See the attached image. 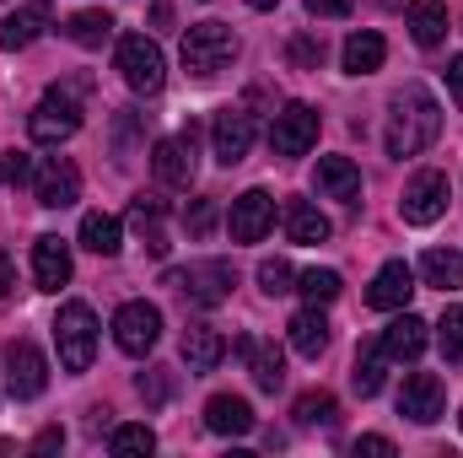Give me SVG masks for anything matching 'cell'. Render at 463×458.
I'll return each mask as SVG.
<instances>
[{
	"label": "cell",
	"mask_w": 463,
	"mask_h": 458,
	"mask_svg": "<svg viewBox=\"0 0 463 458\" xmlns=\"http://www.w3.org/2000/svg\"><path fill=\"white\" fill-rule=\"evenodd\" d=\"M178 54H184V71L194 81H216L232 60H237V33H232L227 22H194L184 33V49Z\"/></svg>",
	"instance_id": "cell-2"
},
{
	"label": "cell",
	"mask_w": 463,
	"mask_h": 458,
	"mask_svg": "<svg viewBox=\"0 0 463 458\" xmlns=\"http://www.w3.org/2000/svg\"><path fill=\"white\" fill-rule=\"evenodd\" d=\"M33 281H38V291H60V286L71 281V243H65V237L43 232V237L33 243Z\"/></svg>",
	"instance_id": "cell-16"
},
{
	"label": "cell",
	"mask_w": 463,
	"mask_h": 458,
	"mask_svg": "<svg viewBox=\"0 0 463 458\" xmlns=\"http://www.w3.org/2000/svg\"><path fill=\"white\" fill-rule=\"evenodd\" d=\"M211 146H216V162H222V167H237V162L248 157V146H253V114L222 109L216 124H211Z\"/></svg>",
	"instance_id": "cell-14"
},
{
	"label": "cell",
	"mask_w": 463,
	"mask_h": 458,
	"mask_svg": "<svg viewBox=\"0 0 463 458\" xmlns=\"http://www.w3.org/2000/svg\"><path fill=\"white\" fill-rule=\"evenodd\" d=\"M81 248H92L98 259H114L118 248H124L118 216H109V211H87V216H81Z\"/></svg>",
	"instance_id": "cell-28"
},
{
	"label": "cell",
	"mask_w": 463,
	"mask_h": 458,
	"mask_svg": "<svg viewBox=\"0 0 463 458\" xmlns=\"http://www.w3.org/2000/svg\"><path fill=\"white\" fill-rule=\"evenodd\" d=\"M286 340H291V350H297V356L318 361V356L329 350V319H324V313H318V308L307 302V308H302V313H297V319L286 324Z\"/></svg>",
	"instance_id": "cell-22"
},
{
	"label": "cell",
	"mask_w": 463,
	"mask_h": 458,
	"mask_svg": "<svg viewBox=\"0 0 463 458\" xmlns=\"http://www.w3.org/2000/svg\"><path fill=\"white\" fill-rule=\"evenodd\" d=\"M65 33H71L81 49H103V43L114 38V16H109V11H76V16L65 22Z\"/></svg>",
	"instance_id": "cell-31"
},
{
	"label": "cell",
	"mask_w": 463,
	"mask_h": 458,
	"mask_svg": "<svg viewBox=\"0 0 463 458\" xmlns=\"http://www.w3.org/2000/svg\"><path fill=\"white\" fill-rule=\"evenodd\" d=\"M437 345H442V361H463V308H448V313H442Z\"/></svg>",
	"instance_id": "cell-36"
},
{
	"label": "cell",
	"mask_w": 463,
	"mask_h": 458,
	"mask_svg": "<svg viewBox=\"0 0 463 458\" xmlns=\"http://www.w3.org/2000/svg\"><path fill=\"white\" fill-rule=\"evenodd\" d=\"M420 275H426V286L458 291V286H463V253H458V248H431V253L420 259Z\"/></svg>",
	"instance_id": "cell-30"
},
{
	"label": "cell",
	"mask_w": 463,
	"mask_h": 458,
	"mask_svg": "<svg viewBox=\"0 0 463 458\" xmlns=\"http://www.w3.org/2000/svg\"><path fill=\"white\" fill-rule=\"evenodd\" d=\"M458 426H463V410H458Z\"/></svg>",
	"instance_id": "cell-48"
},
{
	"label": "cell",
	"mask_w": 463,
	"mask_h": 458,
	"mask_svg": "<svg viewBox=\"0 0 463 458\" xmlns=\"http://www.w3.org/2000/svg\"><path fill=\"white\" fill-rule=\"evenodd\" d=\"M49 22H54L49 0H33V5H22V11H11V16L0 22V49H11V54H16V49H27Z\"/></svg>",
	"instance_id": "cell-20"
},
{
	"label": "cell",
	"mask_w": 463,
	"mask_h": 458,
	"mask_svg": "<svg viewBox=\"0 0 463 458\" xmlns=\"http://www.w3.org/2000/svg\"><path fill=\"white\" fill-rule=\"evenodd\" d=\"M11 281H16V270H11V259H5V253H0V297H5V291H11Z\"/></svg>",
	"instance_id": "cell-46"
},
{
	"label": "cell",
	"mask_w": 463,
	"mask_h": 458,
	"mask_svg": "<svg viewBox=\"0 0 463 458\" xmlns=\"http://www.w3.org/2000/svg\"><path fill=\"white\" fill-rule=\"evenodd\" d=\"M5 383L16 399H38L49 388V361L33 340H11L5 345Z\"/></svg>",
	"instance_id": "cell-9"
},
{
	"label": "cell",
	"mask_w": 463,
	"mask_h": 458,
	"mask_svg": "<svg viewBox=\"0 0 463 458\" xmlns=\"http://www.w3.org/2000/svg\"><path fill=\"white\" fill-rule=\"evenodd\" d=\"M318 189H324L329 200L355 205V200H361V167H355L350 157H324V162H318Z\"/></svg>",
	"instance_id": "cell-25"
},
{
	"label": "cell",
	"mask_w": 463,
	"mask_h": 458,
	"mask_svg": "<svg viewBox=\"0 0 463 458\" xmlns=\"http://www.w3.org/2000/svg\"><path fill=\"white\" fill-rule=\"evenodd\" d=\"M297 426H335V415H340V399L329 394V388H313V394H302L297 399Z\"/></svg>",
	"instance_id": "cell-32"
},
{
	"label": "cell",
	"mask_w": 463,
	"mask_h": 458,
	"mask_svg": "<svg viewBox=\"0 0 463 458\" xmlns=\"http://www.w3.org/2000/svg\"><path fill=\"white\" fill-rule=\"evenodd\" d=\"M54 448H65V432H60V426H43V432L33 437V453H54Z\"/></svg>",
	"instance_id": "cell-42"
},
{
	"label": "cell",
	"mask_w": 463,
	"mask_h": 458,
	"mask_svg": "<svg viewBox=\"0 0 463 458\" xmlns=\"http://www.w3.org/2000/svg\"><path fill=\"white\" fill-rule=\"evenodd\" d=\"M167 286H178L194 308H222L232 297V286H237V270L227 259H200L189 270H167Z\"/></svg>",
	"instance_id": "cell-6"
},
{
	"label": "cell",
	"mask_w": 463,
	"mask_h": 458,
	"mask_svg": "<svg viewBox=\"0 0 463 458\" xmlns=\"http://www.w3.org/2000/svg\"><path fill=\"white\" fill-rule=\"evenodd\" d=\"M410 38L420 43V49H437V43H448V5L442 0H410Z\"/></svg>",
	"instance_id": "cell-23"
},
{
	"label": "cell",
	"mask_w": 463,
	"mask_h": 458,
	"mask_svg": "<svg viewBox=\"0 0 463 458\" xmlns=\"http://www.w3.org/2000/svg\"><path fill=\"white\" fill-rule=\"evenodd\" d=\"M297 291H302L313 308H324V302H335V297L345 291V281H340V270H302V275H297Z\"/></svg>",
	"instance_id": "cell-33"
},
{
	"label": "cell",
	"mask_w": 463,
	"mask_h": 458,
	"mask_svg": "<svg viewBox=\"0 0 463 458\" xmlns=\"http://www.w3.org/2000/svg\"><path fill=\"white\" fill-rule=\"evenodd\" d=\"M291 60H297V65H318V60H324V43H313V38H297V43H291Z\"/></svg>",
	"instance_id": "cell-39"
},
{
	"label": "cell",
	"mask_w": 463,
	"mask_h": 458,
	"mask_svg": "<svg viewBox=\"0 0 463 458\" xmlns=\"http://www.w3.org/2000/svg\"><path fill=\"white\" fill-rule=\"evenodd\" d=\"M205 426H211L216 437H248L259 421H253V405H248V399H237V394H216V399L205 405Z\"/></svg>",
	"instance_id": "cell-21"
},
{
	"label": "cell",
	"mask_w": 463,
	"mask_h": 458,
	"mask_svg": "<svg viewBox=\"0 0 463 458\" xmlns=\"http://www.w3.org/2000/svg\"><path fill=\"white\" fill-rule=\"evenodd\" d=\"M54 345H60V367L65 372H87L98 356V313L87 302H65L54 319Z\"/></svg>",
	"instance_id": "cell-3"
},
{
	"label": "cell",
	"mask_w": 463,
	"mask_h": 458,
	"mask_svg": "<svg viewBox=\"0 0 463 458\" xmlns=\"http://www.w3.org/2000/svg\"><path fill=\"white\" fill-rule=\"evenodd\" d=\"M426 340H431V329H426V319H415V313H399L388 329H383V356L388 361H415L420 350H426Z\"/></svg>",
	"instance_id": "cell-19"
},
{
	"label": "cell",
	"mask_w": 463,
	"mask_h": 458,
	"mask_svg": "<svg viewBox=\"0 0 463 458\" xmlns=\"http://www.w3.org/2000/svg\"><path fill=\"white\" fill-rule=\"evenodd\" d=\"M76 92H81V87H49V92L38 98V109L27 114V135H33L38 146H60V140H71V135L81 129V103H76Z\"/></svg>",
	"instance_id": "cell-5"
},
{
	"label": "cell",
	"mask_w": 463,
	"mask_h": 458,
	"mask_svg": "<svg viewBox=\"0 0 463 458\" xmlns=\"http://www.w3.org/2000/svg\"><path fill=\"white\" fill-rule=\"evenodd\" d=\"M162 216H167V200H156V195H135L129 200V222H135V232L146 237V248L162 259L167 253V232H162Z\"/></svg>",
	"instance_id": "cell-26"
},
{
	"label": "cell",
	"mask_w": 463,
	"mask_h": 458,
	"mask_svg": "<svg viewBox=\"0 0 463 458\" xmlns=\"http://www.w3.org/2000/svg\"><path fill=\"white\" fill-rule=\"evenodd\" d=\"M383 367H388L383 345H372V350H361V356H355V372H350V383H355V394H361V399L383 394Z\"/></svg>",
	"instance_id": "cell-34"
},
{
	"label": "cell",
	"mask_w": 463,
	"mask_h": 458,
	"mask_svg": "<svg viewBox=\"0 0 463 458\" xmlns=\"http://www.w3.org/2000/svg\"><path fill=\"white\" fill-rule=\"evenodd\" d=\"M340 60H345V76H372V71H383V60H388V43H383V33H350L345 49H340Z\"/></svg>",
	"instance_id": "cell-24"
},
{
	"label": "cell",
	"mask_w": 463,
	"mask_h": 458,
	"mask_svg": "<svg viewBox=\"0 0 463 458\" xmlns=\"http://www.w3.org/2000/svg\"><path fill=\"white\" fill-rule=\"evenodd\" d=\"M5 178H11V184H27V178H33V162H27V151H11V162H5Z\"/></svg>",
	"instance_id": "cell-41"
},
{
	"label": "cell",
	"mask_w": 463,
	"mask_h": 458,
	"mask_svg": "<svg viewBox=\"0 0 463 458\" xmlns=\"http://www.w3.org/2000/svg\"><path fill=\"white\" fill-rule=\"evenodd\" d=\"M350 5H355V0H307V11H313V16H345Z\"/></svg>",
	"instance_id": "cell-44"
},
{
	"label": "cell",
	"mask_w": 463,
	"mask_h": 458,
	"mask_svg": "<svg viewBox=\"0 0 463 458\" xmlns=\"http://www.w3.org/2000/svg\"><path fill=\"white\" fill-rule=\"evenodd\" d=\"M222 356H227V340L211 324H189L184 329V361H189V372H211V367H222Z\"/></svg>",
	"instance_id": "cell-27"
},
{
	"label": "cell",
	"mask_w": 463,
	"mask_h": 458,
	"mask_svg": "<svg viewBox=\"0 0 463 458\" xmlns=\"http://www.w3.org/2000/svg\"><path fill=\"white\" fill-rule=\"evenodd\" d=\"M442 211H448V173H437V167H420V173L404 184L399 216H404L410 227H431Z\"/></svg>",
	"instance_id": "cell-7"
},
{
	"label": "cell",
	"mask_w": 463,
	"mask_h": 458,
	"mask_svg": "<svg viewBox=\"0 0 463 458\" xmlns=\"http://www.w3.org/2000/svg\"><path fill=\"white\" fill-rule=\"evenodd\" d=\"M0 178H5V167H0Z\"/></svg>",
	"instance_id": "cell-49"
},
{
	"label": "cell",
	"mask_w": 463,
	"mask_h": 458,
	"mask_svg": "<svg viewBox=\"0 0 463 458\" xmlns=\"http://www.w3.org/2000/svg\"><path fill=\"white\" fill-rule=\"evenodd\" d=\"M291 281H297V270H291L286 259H264V264H259V291H264V297H286V291H297Z\"/></svg>",
	"instance_id": "cell-35"
},
{
	"label": "cell",
	"mask_w": 463,
	"mask_h": 458,
	"mask_svg": "<svg viewBox=\"0 0 463 458\" xmlns=\"http://www.w3.org/2000/svg\"><path fill=\"white\" fill-rule=\"evenodd\" d=\"M280 216H286V237H291V243H324V237L335 232L329 216H324L318 205H307V200H286Z\"/></svg>",
	"instance_id": "cell-29"
},
{
	"label": "cell",
	"mask_w": 463,
	"mask_h": 458,
	"mask_svg": "<svg viewBox=\"0 0 463 458\" xmlns=\"http://www.w3.org/2000/svg\"><path fill=\"white\" fill-rule=\"evenodd\" d=\"M248 5H253V11H269V5H280V0H248Z\"/></svg>",
	"instance_id": "cell-47"
},
{
	"label": "cell",
	"mask_w": 463,
	"mask_h": 458,
	"mask_svg": "<svg viewBox=\"0 0 463 458\" xmlns=\"http://www.w3.org/2000/svg\"><path fill=\"white\" fill-rule=\"evenodd\" d=\"M442 405H448V388L437 372H410L404 388H399V415H410L415 426H431L442 421Z\"/></svg>",
	"instance_id": "cell-12"
},
{
	"label": "cell",
	"mask_w": 463,
	"mask_h": 458,
	"mask_svg": "<svg viewBox=\"0 0 463 458\" xmlns=\"http://www.w3.org/2000/svg\"><path fill=\"white\" fill-rule=\"evenodd\" d=\"M269 146H275V157H307L318 146V109L313 103H286L269 124Z\"/></svg>",
	"instance_id": "cell-8"
},
{
	"label": "cell",
	"mask_w": 463,
	"mask_h": 458,
	"mask_svg": "<svg viewBox=\"0 0 463 458\" xmlns=\"http://www.w3.org/2000/svg\"><path fill=\"white\" fill-rule=\"evenodd\" d=\"M33 195H38V205L65 211V205H76V200H81V173H76L65 157H49V162L33 173Z\"/></svg>",
	"instance_id": "cell-13"
},
{
	"label": "cell",
	"mask_w": 463,
	"mask_h": 458,
	"mask_svg": "<svg viewBox=\"0 0 463 458\" xmlns=\"http://www.w3.org/2000/svg\"><path fill=\"white\" fill-rule=\"evenodd\" d=\"M114 60H118V76H124L129 92H140V98L162 92V81H167V60H162L156 38H146V33H124Z\"/></svg>",
	"instance_id": "cell-4"
},
{
	"label": "cell",
	"mask_w": 463,
	"mask_h": 458,
	"mask_svg": "<svg viewBox=\"0 0 463 458\" xmlns=\"http://www.w3.org/2000/svg\"><path fill=\"white\" fill-rule=\"evenodd\" d=\"M448 87H453V98H458V109H463V54L448 60Z\"/></svg>",
	"instance_id": "cell-45"
},
{
	"label": "cell",
	"mask_w": 463,
	"mask_h": 458,
	"mask_svg": "<svg viewBox=\"0 0 463 458\" xmlns=\"http://www.w3.org/2000/svg\"><path fill=\"white\" fill-rule=\"evenodd\" d=\"M114 340L124 356H146L151 345L162 340V313L151 302H124L114 313Z\"/></svg>",
	"instance_id": "cell-11"
},
{
	"label": "cell",
	"mask_w": 463,
	"mask_h": 458,
	"mask_svg": "<svg viewBox=\"0 0 463 458\" xmlns=\"http://www.w3.org/2000/svg\"><path fill=\"white\" fill-rule=\"evenodd\" d=\"M237 356L248 361V377H253V388L275 394V388L286 383V356H280L269 340H259V335H242V340H237Z\"/></svg>",
	"instance_id": "cell-17"
},
{
	"label": "cell",
	"mask_w": 463,
	"mask_h": 458,
	"mask_svg": "<svg viewBox=\"0 0 463 458\" xmlns=\"http://www.w3.org/2000/svg\"><path fill=\"white\" fill-rule=\"evenodd\" d=\"M355 453H377V458H393L399 448L388 443V437H355Z\"/></svg>",
	"instance_id": "cell-43"
},
{
	"label": "cell",
	"mask_w": 463,
	"mask_h": 458,
	"mask_svg": "<svg viewBox=\"0 0 463 458\" xmlns=\"http://www.w3.org/2000/svg\"><path fill=\"white\" fill-rule=\"evenodd\" d=\"M151 173H156V184H167V189H189V184H194V129L156 140V146H151Z\"/></svg>",
	"instance_id": "cell-10"
},
{
	"label": "cell",
	"mask_w": 463,
	"mask_h": 458,
	"mask_svg": "<svg viewBox=\"0 0 463 458\" xmlns=\"http://www.w3.org/2000/svg\"><path fill=\"white\" fill-rule=\"evenodd\" d=\"M410 297H415V270H410L404 259H388V264L372 275V286H366V302H372L377 313H399Z\"/></svg>",
	"instance_id": "cell-15"
},
{
	"label": "cell",
	"mask_w": 463,
	"mask_h": 458,
	"mask_svg": "<svg viewBox=\"0 0 463 458\" xmlns=\"http://www.w3.org/2000/svg\"><path fill=\"white\" fill-rule=\"evenodd\" d=\"M269 227H275V200L264 189H248L232 200V237L237 243H259Z\"/></svg>",
	"instance_id": "cell-18"
},
{
	"label": "cell",
	"mask_w": 463,
	"mask_h": 458,
	"mask_svg": "<svg viewBox=\"0 0 463 458\" xmlns=\"http://www.w3.org/2000/svg\"><path fill=\"white\" fill-rule=\"evenodd\" d=\"M216 222V200H194V216H189V232H211Z\"/></svg>",
	"instance_id": "cell-40"
},
{
	"label": "cell",
	"mask_w": 463,
	"mask_h": 458,
	"mask_svg": "<svg viewBox=\"0 0 463 458\" xmlns=\"http://www.w3.org/2000/svg\"><path fill=\"white\" fill-rule=\"evenodd\" d=\"M109 448H114V453H151V448H156V432H151V426H118Z\"/></svg>",
	"instance_id": "cell-38"
},
{
	"label": "cell",
	"mask_w": 463,
	"mask_h": 458,
	"mask_svg": "<svg viewBox=\"0 0 463 458\" xmlns=\"http://www.w3.org/2000/svg\"><path fill=\"white\" fill-rule=\"evenodd\" d=\"M393 114H388V157H420L437 135H442V109H437V98L420 87V81H410L404 92H393V103H388Z\"/></svg>",
	"instance_id": "cell-1"
},
{
	"label": "cell",
	"mask_w": 463,
	"mask_h": 458,
	"mask_svg": "<svg viewBox=\"0 0 463 458\" xmlns=\"http://www.w3.org/2000/svg\"><path fill=\"white\" fill-rule=\"evenodd\" d=\"M135 394H140L151 410H162V405L173 399V383H167V372H162V367H151V372H140V377H135Z\"/></svg>",
	"instance_id": "cell-37"
}]
</instances>
